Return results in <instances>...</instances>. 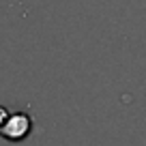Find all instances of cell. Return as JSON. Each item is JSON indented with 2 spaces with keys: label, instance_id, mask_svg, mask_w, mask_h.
<instances>
[{
  "label": "cell",
  "instance_id": "6da1fadb",
  "mask_svg": "<svg viewBox=\"0 0 146 146\" xmlns=\"http://www.w3.org/2000/svg\"><path fill=\"white\" fill-rule=\"evenodd\" d=\"M32 131V118L24 112H15L9 114V118L5 120V125L0 127V135L7 137L11 142H19Z\"/></svg>",
  "mask_w": 146,
  "mask_h": 146
},
{
  "label": "cell",
  "instance_id": "7a4b0ae2",
  "mask_svg": "<svg viewBox=\"0 0 146 146\" xmlns=\"http://www.w3.org/2000/svg\"><path fill=\"white\" fill-rule=\"evenodd\" d=\"M9 114H11L9 110H7V108H2V105H0V127L5 125V120L9 118Z\"/></svg>",
  "mask_w": 146,
  "mask_h": 146
}]
</instances>
